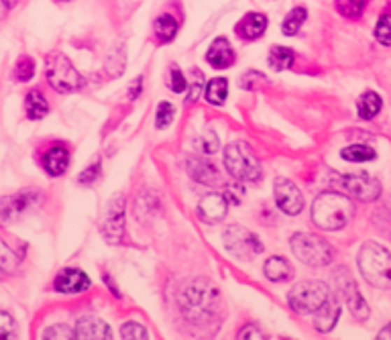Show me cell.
Returning <instances> with one entry per match:
<instances>
[{
	"label": "cell",
	"mask_w": 391,
	"mask_h": 340,
	"mask_svg": "<svg viewBox=\"0 0 391 340\" xmlns=\"http://www.w3.org/2000/svg\"><path fill=\"white\" fill-rule=\"evenodd\" d=\"M355 206L348 196L339 192H324L312 206V220L322 230H341L353 218Z\"/></svg>",
	"instance_id": "6da1fadb"
},
{
	"label": "cell",
	"mask_w": 391,
	"mask_h": 340,
	"mask_svg": "<svg viewBox=\"0 0 391 340\" xmlns=\"http://www.w3.org/2000/svg\"><path fill=\"white\" fill-rule=\"evenodd\" d=\"M180 304H182L184 316L190 322H202V320H208L216 312L218 290L206 279L192 281L180 294Z\"/></svg>",
	"instance_id": "7a4b0ae2"
},
{
	"label": "cell",
	"mask_w": 391,
	"mask_h": 340,
	"mask_svg": "<svg viewBox=\"0 0 391 340\" xmlns=\"http://www.w3.org/2000/svg\"><path fill=\"white\" fill-rule=\"evenodd\" d=\"M359 269L371 285L391 288V253L377 243H365L359 250Z\"/></svg>",
	"instance_id": "3957f363"
},
{
	"label": "cell",
	"mask_w": 391,
	"mask_h": 340,
	"mask_svg": "<svg viewBox=\"0 0 391 340\" xmlns=\"http://www.w3.org/2000/svg\"><path fill=\"white\" fill-rule=\"evenodd\" d=\"M292 250L296 255V259L301 261L304 265L310 267H324L328 263H332L334 259V250L330 247L328 241H324L322 236L312 234V232H298L292 236Z\"/></svg>",
	"instance_id": "277c9868"
},
{
	"label": "cell",
	"mask_w": 391,
	"mask_h": 340,
	"mask_svg": "<svg viewBox=\"0 0 391 340\" xmlns=\"http://www.w3.org/2000/svg\"><path fill=\"white\" fill-rule=\"evenodd\" d=\"M227 171L239 182H257L261 178V163L257 161L251 147L243 141H236L225 151Z\"/></svg>",
	"instance_id": "5b68a950"
},
{
	"label": "cell",
	"mask_w": 391,
	"mask_h": 340,
	"mask_svg": "<svg viewBox=\"0 0 391 340\" xmlns=\"http://www.w3.org/2000/svg\"><path fill=\"white\" fill-rule=\"evenodd\" d=\"M330 297V290L324 281H301L287 294V304L298 314H314Z\"/></svg>",
	"instance_id": "8992f818"
},
{
	"label": "cell",
	"mask_w": 391,
	"mask_h": 340,
	"mask_svg": "<svg viewBox=\"0 0 391 340\" xmlns=\"http://www.w3.org/2000/svg\"><path fill=\"white\" fill-rule=\"evenodd\" d=\"M47 80L53 90L62 94L78 90L84 82L78 69L71 66V62L64 53H51L47 57Z\"/></svg>",
	"instance_id": "52a82bcc"
},
{
	"label": "cell",
	"mask_w": 391,
	"mask_h": 340,
	"mask_svg": "<svg viewBox=\"0 0 391 340\" xmlns=\"http://www.w3.org/2000/svg\"><path fill=\"white\" fill-rule=\"evenodd\" d=\"M43 194L37 190H23L19 194L6 196L0 200V225H10L19 220L27 212L41 204Z\"/></svg>",
	"instance_id": "ba28073f"
},
{
	"label": "cell",
	"mask_w": 391,
	"mask_h": 340,
	"mask_svg": "<svg viewBox=\"0 0 391 340\" xmlns=\"http://www.w3.org/2000/svg\"><path fill=\"white\" fill-rule=\"evenodd\" d=\"M225 247L229 250L232 257L241 259V261H251L253 257H257L263 247L259 243V239L255 236L253 232H249L247 228L243 227H229V230L222 234Z\"/></svg>",
	"instance_id": "9c48e42d"
},
{
	"label": "cell",
	"mask_w": 391,
	"mask_h": 340,
	"mask_svg": "<svg viewBox=\"0 0 391 340\" xmlns=\"http://www.w3.org/2000/svg\"><path fill=\"white\" fill-rule=\"evenodd\" d=\"M339 183L346 196L357 198L361 202H373L381 194V183L367 173H346Z\"/></svg>",
	"instance_id": "30bf717a"
},
{
	"label": "cell",
	"mask_w": 391,
	"mask_h": 340,
	"mask_svg": "<svg viewBox=\"0 0 391 340\" xmlns=\"http://www.w3.org/2000/svg\"><path fill=\"white\" fill-rule=\"evenodd\" d=\"M104 239L111 245H118L125 232V196H116L115 200L108 204L106 216H104V225H102Z\"/></svg>",
	"instance_id": "8fae6325"
},
{
	"label": "cell",
	"mask_w": 391,
	"mask_h": 340,
	"mask_svg": "<svg viewBox=\"0 0 391 340\" xmlns=\"http://www.w3.org/2000/svg\"><path fill=\"white\" fill-rule=\"evenodd\" d=\"M273 190H276L277 206L285 214L296 216V214H299L304 210V196H301V192H299L296 183L285 180V178H279L276 185H273Z\"/></svg>",
	"instance_id": "7c38bea8"
},
{
	"label": "cell",
	"mask_w": 391,
	"mask_h": 340,
	"mask_svg": "<svg viewBox=\"0 0 391 340\" xmlns=\"http://www.w3.org/2000/svg\"><path fill=\"white\" fill-rule=\"evenodd\" d=\"M343 275H345V277H339V281H341V292H343L346 306L350 308L353 316L363 322V320H367L369 318L367 302L363 299V295H361L357 283H355V279L346 271H343Z\"/></svg>",
	"instance_id": "4fadbf2b"
},
{
	"label": "cell",
	"mask_w": 391,
	"mask_h": 340,
	"mask_svg": "<svg viewBox=\"0 0 391 340\" xmlns=\"http://www.w3.org/2000/svg\"><path fill=\"white\" fill-rule=\"evenodd\" d=\"M227 212H229V200L220 194L204 196L198 204V216L208 225L220 222L227 216Z\"/></svg>",
	"instance_id": "5bb4252c"
},
{
	"label": "cell",
	"mask_w": 391,
	"mask_h": 340,
	"mask_svg": "<svg viewBox=\"0 0 391 340\" xmlns=\"http://www.w3.org/2000/svg\"><path fill=\"white\" fill-rule=\"evenodd\" d=\"M53 285L59 294H80V292L90 288V279H88L86 273L80 271V269H64V271L57 273Z\"/></svg>",
	"instance_id": "9a60e30c"
},
{
	"label": "cell",
	"mask_w": 391,
	"mask_h": 340,
	"mask_svg": "<svg viewBox=\"0 0 391 340\" xmlns=\"http://www.w3.org/2000/svg\"><path fill=\"white\" fill-rule=\"evenodd\" d=\"M76 339L80 340H108L113 339L111 328L106 326V322L98 320L94 316H84L78 320L76 326Z\"/></svg>",
	"instance_id": "2e32d148"
},
{
	"label": "cell",
	"mask_w": 391,
	"mask_h": 340,
	"mask_svg": "<svg viewBox=\"0 0 391 340\" xmlns=\"http://www.w3.org/2000/svg\"><path fill=\"white\" fill-rule=\"evenodd\" d=\"M265 29H267V17L263 13H249L236 24V35L245 41H253V39L263 37Z\"/></svg>",
	"instance_id": "e0dca14e"
},
{
	"label": "cell",
	"mask_w": 391,
	"mask_h": 340,
	"mask_svg": "<svg viewBox=\"0 0 391 340\" xmlns=\"http://www.w3.org/2000/svg\"><path fill=\"white\" fill-rule=\"evenodd\" d=\"M185 169H187L190 178H194L196 182L204 183V185H220V183H222V178H220V173L216 171V167L206 163V161L190 159V161L185 163Z\"/></svg>",
	"instance_id": "ac0fdd59"
},
{
	"label": "cell",
	"mask_w": 391,
	"mask_h": 340,
	"mask_svg": "<svg viewBox=\"0 0 391 340\" xmlns=\"http://www.w3.org/2000/svg\"><path fill=\"white\" fill-rule=\"evenodd\" d=\"M43 167H45V171L49 176H55V178H57V176H64L69 167L68 149L62 147V145L51 147L45 153V157H43Z\"/></svg>",
	"instance_id": "d6986e66"
},
{
	"label": "cell",
	"mask_w": 391,
	"mask_h": 340,
	"mask_svg": "<svg viewBox=\"0 0 391 340\" xmlns=\"http://www.w3.org/2000/svg\"><path fill=\"white\" fill-rule=\"evenodd\" d=\"M206 59L214 68H230L232 62H234V53H232V49H230L229 41H227L225 37H218V39L210 45V49H208Z\"/></svg>",
	"instance_id": "ffe728a7"
},
{
	"label": "cell",
	"mask_w": 391,
	"mask_h": 340,
	"mask_svg": "<svg viewBox=\"0 0 391 340\" xmlns=\"http://www.w3.org/2000/svg\"><path fill=\"white\" fill-rule=\"evenodd\" d=\"M339 316H341L339 302H334L332 297H328L322 308L318 312H314V326H316V330H320V332L332 330L334 324L339 322Z\"/></svg>",
	"instance_id": "44dd1931"
},
{
	"label": "cell",
	"mask_w": 391,
	"mask_h": 340,
	"mask_svg": "<svg viewBox=\"0 0 391 340\" xmlns=\"http://www.w3.org/2000/svg\"><path fill=\"white\" fill-rule=\"evenodd\" d=\"M263 271H265V277L269 281H277V283L279 281H287L294 275V269H292V265H290V261L285 257H271V259H267Z\"/></svg>",
	"instance_id": "7402d4cb"
},
{
	"label": "cell",
	"mask_w": 391,
	"mask_h": 340,
	"mask_svg": "<svg viewBox=\"0 0 391 340\" xmlns=\"http://www.w3.org/2000/svg\"><path fill=\"white\" fill-rule=\"evenodd\" d=\"M24 111H27V116L31 120H39L43 118L47 113H49V104L43 98V94L39 90H31L24 98Z\"/></svg>",
	"instance_id": "603a6c76"
},
{
	"label": "cell",
	"mask_w": 391,
	"mask_h": 340,
	"mask_svg": "<svg viewBox=\"0 0 391 340\" xmlns=\"http://www.w3.org/2000/svg\"><path fill=\"white\" fill-rule=\"evenodd\" d=\"M381 106H383V102H381L379 94H375V92H365V94L361 96L357 108H359V116H361V118L371 120V118H375V116L379 114Z\"/></svg>",
	"instance_id": "cb8c5ba5"
},
{
	"label": "cell",
	"mask_w": 391,
	"mask_h": 340,
	"mask_svg": "<svg viewBox=\"0 0 391 340\" xmlns=\"http://www.w3.org/2000/svg\"><path fill=\"white\" fill-rule=\"evenodd\" d=\"M153 29H155V35L159 41H171L178 33V21L171 15H162V17H157Z\"/></svg>",
	"instance_id": "d4e9b609"
},
{
	"label": "cell",
	"mask_w": 391,
	"mask_h": 340,
	"mask_svg": "<svg viewBox=\"0 0 391 340\" xmlns=\"http://www.w3.org/2000/svg\"><path fill=\"white\" fill-rule=\"evenodd\" d=\"M227 92H229V82L225 78H214L206 88L208 102L220 106L227 100Z\"/></svg>",
	"instance_id": "484cf974"
},
{
	"label": "cell",
	"mask_w": 391,
	"mask_h": 340,
	"mask_svg": "<svg viewBox=\"0 0 391 340\" xmlns=\"http://www.w3.org/2000/svg\"><path fill=\"white\" fill-rule=\"evenodd\" d=\"M343 159L346 161H353V163H363V161H371L375 159V151L367 147V145H350L343 149Z\"/></svg>",
	"instance_id": "4316f807"
},
{
	"label": "cell",
	"mask_w": 391,
	"mask_h": 340,
	"mask_svg": "<svg viewBox=\"0 0 391 340\" xmlns=\"http://www.w3.org/2000/svg\"><path fill=\"white\" fill-rule=\"evenodd\" d=\"M292 62H294V53L287 47H273L269 53V66L277 71L287 69L292 66Z\"/></svg>",
	"instance_id": "83f0119b"
},
{
	"label": "cell",
	"mask_w": 391,
	"mask_h": 340,
	"mask_svg": "<svg viewBox=\"0 0 391 340\" xmlns=\"http://www.w3.org/2000/svg\"><path fill=\"white\" fill-rule=\"evenodd\" d=\"M306 8L304 6H298V8H294L287 17H285V21H283V33L285 35H296L299 29H301V24L306 23Z\"/></svg>",
	"instance_id": "f1b7e54d"
},
{
	"label": "cell",
	"mask_w": 391,
	"mask_h": 340,
	"mask_svg": "<svg viewBox=\"0 0 391 340\" xmlns=\"http://www.w3.org/2000/svg\"><path fill=\"white\" fill-rule=\"evenodd\" d=\"M367 0H336V10L346 19H357L363 15Z\"/></svg>",
	"instance_id": "f546056e"
},
{
	"label": "cell",
	"mask_w": 391,
	"mask_h": 340,
	"mask_svg": "<svg viewBox=\"0 0 391 340\" xmlns=\"http://www.w3.org/2000/svg\"><path fill=\"white\" fill-rule=\"evenodd\" d=\"M194 145H196V149H198L200 153H204V155H212V153L218 151V136H216L214 131H204L202 135L194 141Z\"/></svg>",
	"instance_id": "4dcf8cb0"
},
{
	"label": "cell",
	"mask_w": 391,
	"mask_h": 340,
	"mask_svg": "<svg viewBox=\"0 0 391 340\" xmlns=\"http://www.w3.org/2000/svg\"><path fill=\"white\" fill-rule=\"evenodd\" d=\"M375 39H377L381 45L391 47V17L390 15H383V17L377 21V27H375Z\"/></svg>",
	"instance_id": "1f68e13d"
},
{
	"label": "cell",
	"mask_w": 391,
	"mask_h": 340,
	"mask_svg": "<svg viewBox=\"0 0 391 340\" xmlns=\"http://www.w3.org/2000/svg\"><path fill=\"white\" fill-rule=\"evenodd\" d=\"M115 64H116L115 76H120L122 69H125V41H120L118 45L113 47V53H111V57H108V62H106V69L111 71V69L115 68Z\"/></svg>",
	"instance_id": "d6a6232c"
},
{
	"label": "cell",
	"mask_w": 391,
	"mask_h": 340,
	"mask_svg": "<svg viewBox=\"0 0 391 340\" xmlns=\"http://www.w3.org/2000/svg\"><path fill=\"white\" fill-rule=\"evenodd\" d=\"M19 265V259L13 250L8 249V245H4L0 241V269H4L6 273H10L15 267Z\"/></svg>",
	"instance_id": "836d02e7"
},
{
	"label": "cell",
	"mask_w": 391,
	"mask_h": 340,
	"mask_svg": "<svg viewBox=\"0 0 391 340\" xmlns=\"http://www.w3.org/2000/svg\"><path fill=\"white\" fill-rule=\"evenodd\" d=\"M35 73V62L31 57H21L17 68H15V76L19 82H29Z\"/></svg>",
	"instance_id": "e575fe53"
},
{
	"label": "cell",
	"mask_w": 391,
	"mask_h": 340,
	"mask_svg": "<svg viewBox=\"0 0 391 340\" xmlns=\"http://www.w3.org/2000/svg\"><path fill=\"white\" fill-rule=\"evenodd\" d=\"M120 337L122 339H137V340H145L149 334L145 330V326H141L138 322H127L122 324V330H120Z\"/></svg>",
	"instance_id": "d590c367"
},
{
	"label": "cell",
	"mask_w": 391,
	"mask_h": 340,
	"mask_svg": "<svg viewBox=\"0 0 391 340\" xmlns=\"http://www.w3.org/2000/svg\"><path fill=\"white\" fill-rule=\"evenodd\" d=\"M17 337V324L10 314L0 312V340L4 339H15Z\"/></svg>",
	"instance_id": "8d00e7d4"
},
{
	"label": "cell",
	"mask_w": 391,
	"mask_h": 340,
	"mask_svg": "<svg viewBox=\"0 0 391 340\" xmlns=\"http://www.w3.org/2000/svg\"><path fill=\"white\" fill-rule=\"evenodd\" d=\"M171 120H173V106H171L169 102H162V104L157 106L155 127H157V129H165V127L171 125Z\"/></svg>",
	"instance_id": "74e56055"
},
{
	"label": "cell",
	"mask_w": 391,
	"mask_h": 340,
	"mask_svg": "<svg viewBox=\"0 0 391 340\" xmlns=\"http://www.w3.org/2000/svg\"><path fill=\"white\" fill-rule=\"evenodd\" d=\"M43 339H57V340H66V339H76V332H71L66 324H55V326H51L49 330H45V334H43Z\"/></svg>",
	"instance_id": "f35d334b"
},
{
	"label": "cell",
	"mask_w": 391,
	"mask_h": 340,
	"mask_svg": "<svg viewBox=\"0 0 391 340\" xmlns=\"http://www.w3.org/2000/svg\"><path fill=\"white\" fill-rule=\"evenodd\" d=\"M185 86H187V84H185L184 73H182L178 68L171 69V82H169V88L176 92V94H180V92L185 90Z\"/></svg>",
	"instance_id": "ab89813d"
},
{
	"label": "cell",
	"mask_w": 391,
	"mask_h": 340,
	"mask_svg": "<svg viewBox=\"0 0 391 340\" xmlns=\"http://www.w3.org/2000/svg\"><path fill=\"white\" fill-rule=\"evenodd\" d=\"M98 173H100V163H94L86 171L80 173V183H92L94 180H98Z\"/></svg>",
	"instance_id": "60d3db41"
},
{
	"label": "cell",
	"mask_w": 391,
	"mask_h": 340,
	"mask_svg": "<svg viewBox=\"0 0 391 340\" xmlns=\"http://www.w3.org/2000/svg\"><path fill=\"white\" fill-rule=\"evenodd\" d=\"M239 339H257V340H261V339H265V334L255 326V324H251V326H245L241 332H239Z\"/></svg>",
	"instance_id": "b9f144b4"
},
{
	"label": "cell",
	"mask_w": 391,
	"mask_h": 340,
	"mask_svg": "<svg viewBox=\"0 0 391 340\" xmlns=\"http://www.w3.org/2000/svg\"><path fill=\"white\" fill-rule=\"evenodd\" d=\"M200 92H202V82L192 84V90H190V94H187V100H190V102H196L198 96H200Z\"/></svg>",
	"instance_id": "7bdbcfd3"
},
{
	"label": "cell",
	"mask_w": 391,
	"mask_h": 340,
	"mask_svg": "<svg viewBox=\"0 0 391 340\" xmlns=\"http://www.w3.org/2000/svg\"><path fill=\"white\" fill-rule=\"evenodd\" d=\"M8 10H10V4H8V0H0V21L8 15Z\"/></svg>",
	"instance_id": "ee69618b"
},
{
	"label": "cell",
	"mask_w": 391,
	"mask_h": 340,
	"mask_svg": "<svg viewBox=\"0 0 391 340\" xmlns=\"http://www.w3.org/2000/svg\"><path fill=\"white\" fill-rule=\"evenodd\" d=\"M377 339H381V340H390L391 339V324H388L379 334H377Z\"/></svg>",
	"instance_id": "f6af8a7d"
},
{
	"label": "cell",
	"mask_w": 391,
	"mask_h": 340,
	"mask_svg": "<svg viewBox=\"0 0 391 340\" xmlns=\"http://www.w3.org/2000/svg\"><path fill=\"white\" fill-rule=\"evenodd\" d=\"M138 88H141V78H138V80H135V90H133V92H129V94H131V98H133V100H135V98H137Z\"/></svg>",
	"instance_id": "bcb514c9"
},
{
	"label": "cell",
	"mask_w": 391,
	"mask_h": 340,
	"mask_svg": "<svg viewBox=\"0 0 391 340\" xmlns=\"http://www.w3.org/2000/svg\"><path fill=\"white\" fill-rule=\"evenodd\" d=\"M4 275H6V271H4V269H0V281L4 279Z\"/></svg>",
	"instance_id": "7dc6e473"
}]
</instances>
